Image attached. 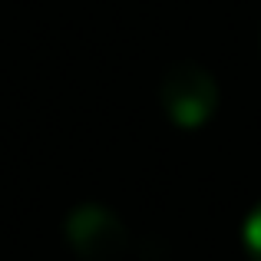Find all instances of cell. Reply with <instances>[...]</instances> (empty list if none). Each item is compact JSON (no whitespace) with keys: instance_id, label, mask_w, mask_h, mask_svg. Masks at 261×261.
Segmentation results:
<instances>
[{"instance_id":"cell-1","label":"cell","mask_w":261,"mask_h":261,"mask_svg":"<svg viewBox=\"0 0 261 261\" xmlns=\"http://www.w3.org/2000/svg\"><path fill=\"white\" fill-rule=\"evenodd\" d=\"M218 99H222V89H218L215 76L192 60L172 63L159 83V102L169 122L178 129H189V133L202 129L218 113Z\"/></svg>"},{"instance_id":"cell-2","label":"cell","mask_w":261,"mask_h":261,"mask_svg":"<svg viewBox=\"0 0 261 261\" xmlns=\"http://www.w3.org/2000/svg\"><path fill=\"white\" fill-rule=\"evenodd\" d=\"M63 235L83 261H119L129 251V228L109 205L80 202L66 215Z\"/></svg>"},{"instance_id":"cell-3","label":"cell","mask_w":261,"mask_h":261,"mask_svg":"<svg viewBox=\"0 0 261 261\" xmlns=\"http://www.w3.org/2000/svg\"><path fill=\"white\" fill-rule=\"evenodd\" d=\"M242 245H245V251H248L251 261H261V202L242 222Z\"/></svg>"}]
</instances>
